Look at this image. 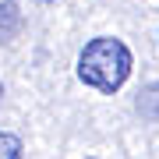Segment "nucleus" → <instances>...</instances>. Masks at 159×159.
I'll return each instance as SVG.
<instances>
[{
	"instance_id": "nucleus-1",
	"label": "nucleus",
	"mask_w": 159,
	"mask_h": 159,
	"mask_svg": "<svg viewBox=\"0 0 159 159\" xmlns=\"http://www.w3.org/2000/svg\"><path fill=\"white\" fill-rule=\"evenodd\" d=\"M131 67H134V57H131L127 43L117 35H96L78 53V81L102 96H113L124 89V81L131 78Z\"/></svg>"
},
{
	"instance_id": "nucleus-2",
	"label": "nucleus",
	"mask_w": 159,
	"mask_h": 159,
	"mask_svg": "<svg viewBox=\"0 0 159 159\" xmlns=\"http://www.w3.org/2000/svg\"><path fill=\"white\" fill-rule=\"evenodd\" d=\"M21 29V7L18 0H0V43H11Z\"/></svg>"
},
{
	"instance_id": "nucleus-3",
	"label": "nucleus",
	"mask_w": 159,
	"mask_h": 159,
	"mask_svg": "<svg viewBox=\"0 0 159 159\" xmlns=\"http://www.w3.org/2000/svg\"><path fill=\"white\" fill-rule=\"evenodd\" d=\"M138 113L145 120H159V81H152L138 92Z\"/></svg>"
},
{
	"instance_id": "nucleus-4",
	"label": "nucleus",
	"mask_w": 159,
	"mask_h": 159,
	"mask_svg": "<svg viewBox=\"0 0 159 159\" xmlns=\"http://www.w3.org/2000/svg\"><path fill=\"white\" fill-rule=\"evenodd\" d=\"M18 156H25L21 138L11 134V131H0V159H18Z\"/></svg>"
}]
</instances>
